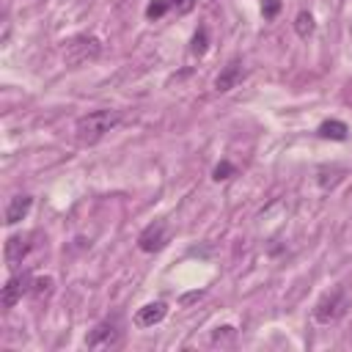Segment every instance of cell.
I'll return each instance as SVG.
<instances>
[{"mask_svg":"<svg viewBox=\"0 0 352 352\" xmlns=\"http://www.w3.org/2000/svg\"><path fill=\"white\" fill-rule=\"evenodd\" d=\"M121 121V113L118 110H91L85 116L77 118L74 124V132H77V140L82 146H94L99 143L110 129H116Z\"/></svg>","mask_w":352,"mask_h":352,"instance_id":"cell-1","label":"cell"},{"mask_svg":"<svg viewBox=\"0 0 352 352\" xmlns=\"http://www.w3.org/2000/svg\"><path fill=\"white\" fill-rule=\"evenodd\" d=\"M60 55H63L66 66H85V63H94L102 55V41L96 36L80 33V36H72V38L63 41Z\"/></svg>","mask_w":352,"mask_h":352,"instance_id":"cell-2","label":"cell"},{"mask_svg":"<svg viewBox=\"0 0 352 352\" xmlns=\"http://www.w3.org/2000/svg\"><path fill=\"white\" fill-rule=\"evenodd\" d=\"M346 308H349V294H346L344 286H338V289L327 292V294L316 302L314 319H316L319 324H333V322H338V319L346 314Z\"/></svg>","mask_w":352,"mask_h":352,"instance_id":"cell-3","label":"cell"},{"mask_svg":"<svg viewBox=\"0 0 352 352\" xmlns=\"http://www.w3.org/2000/svg\"><path fill=\"white\" fill-rule=\"evenodd\" d=\"M121 344V327L118 319H104L99 322L88 336H85V346L88 349H113Z\"/></svg>","mask_w":352,"mask_h":352,"instance_id":"cell-4","label":"cell"},{"mask_svg":"<svg viewBox=\"0 0 352 352\" xmlns=\"http://www.w3.org/2000/svg\"><path fill=\"white\" fill-rule=\"evenodd\" d=\"M168 239H170L168 223H165V220H154V223H148V226L138 234V248H140L143 253H157V250H162V248L168 245Z\"/></svg>","mask_w":352,"mask_h":352,"instance_id":"cell-5","label":"cell"},{"mask_svg":"<svg viewBox=\"0 0 352 352\" xmlns=\"http://www.w3.org/2000/svg\"><path fill=\"white\" fill-rule=\"evenodd\" d=\"M30 283H33V275L30 272H16L6 280L3 286V294H0V302L3 308H14L25 294H30Z\"/></svg>","mask_w":352,"mask_h":352,"instance_id":"cell-6","label":"cell"},{"mask_svg":"<svg viewBox=\"0 0 352 352\" xmlns=\"http://www.w3.org/2000/svg\"><path fill=\"white\" fill-rule=\"evenodd\" d=\"M30 239H33V234H14V236H8V242H6V261L11 267L22 264V258L30 253Z\"/></svg>","mask_w":352,"mask_h":352,"instance_id":"cell-7","label":"cell"},{"mask_svg":"<svg viewBox=\"0 0 352 352\" xmlns=\"http://www.w3.org/2000/svg\"><path fill=\"white\" fill-rule=\"evenodd\" d=\"M165 314H168V305H165L162 300L146 302L143 308H138V314H135V324H138V327H154V324H160V322L165 319Z\"/></svg>","mask_w":352,"mask_h":352,"instance_id":"cell-8","label":"cell"},{"mask_svg":"<svg viewBox=\"0 0 352 352\" xmlns=\"http://www.w3.org/2000/svg\"><path fill=\"white\" fill-rule=\"evenodd\" d=\"M30 206H33V198H30L28 192L14 195V198L8 201V206H6V223H8V226H16L19 220H25V217H28Z\"/></svg>","mask_w":352,"mask_h":352,"instance_id":"cell-9","label":"cell"},{"mask_svg":"<svg viewBox=\"0 0 352 352\" xmlns=\"http://www.w3.org/2000/svg\"><path fill=\"white\" fill-rule=\"evenodd\" d=\"M242 74H245V69H242V60H231L228 66H223V72L217 74V80H214V88L220 91V94H226V91H231L239 80H242Z\"/></svg>","mask_w":352,"mask_h":352,"instance_id":"cell-10","label":"cell"},{"mask_svg":"<svg viewBox=\"0 0 352 352\" xmlns=\"http://www.w3.org/2000/svg\"><path fill=\"white\" fill-rule=\"evenodd\" d=\"M52 292H55V280H52L50 275H38V278H33V283H30V300H33L36 305L47 302V300L52 297Z\"/></svg>","mask_w":352,"mask_h":352,"instance_id":"cell-11","label":"cell"},{"mask_svg":"<svg viewBox=\"0 0 352 352\" xmlns=\"http://www.w3.org/2000/svg\"><path fill=\"white\" fill-rule=\"evenodd\" d=\"M346 124L344 121H338V118H330V121H322L319 124V129H316V135L319 138H324V140H346Z\"/></svg>","mask_w":352,"mask_h":352,"instance_id":"cell-12","label":"cell"},{"mask_svg":"<svg viewBox=\"0 0 352 352\" xmlns=\"http://www.w3.org/2000/svg\"><path fill=\"white\" fill-rule=\"evenodd\" d=\"M314 28H316V25H314V14H311V11H300L297 19H294L297 36H300V38H308V36L314 33Z\"/></svg>","mask_w":352,"mask_h":352,"instance_id":"cell-13","label":"cell"},{"mask_svg":"<svg viewBox=\"0 0 352 352\" xmlns=\"http://www.w3.org/2000/svg\"><path fill=\"white\" fill-rule=\"evenodd\" d=\"M206 47H209V33H206V28H198V30H195V36H192V44H190V52L201 58V55L206 52Z\"/></svg>","mask_w":352,"mask_h":352,"instance_id":"cell-14","label":"cell"},{"mask_svg":"<svg viewBox=\"0 0 352 352\" xmlns=\"http://www.w3.org/2000/svg\"><path fill=\"white\" fill-rule=\"evenodd\" d=\"M234 338H236V330H234L231 324H223V327H217V330L212 333V344H214V346H217V344L226 346V344H231Z\"/></svg>","mask_w":352,"mask_h":352,"instance_id":"cell-15","label":"cell"},{"mask_svg":"<svg viewBox=\"0 0 352 352\" xmlns=\"http://www.w3.org/2000/svg\"><path fill=\"white\" fill-rule=\"evenodd\" d=\"M234 173H236V168H234L228 160H223V162H217V165H214L212 179H214V182H223V179H231Z\"/></svg>","mask_w":352,"mask_h":352,"instance_id":"cell-16","label":"cell"},{"mask_svg":"<svg viewBox=\"0 0 352 352\" xmlns=\"http://www.w3.org/2000/svg\"><path fill=\"white\" fill-rule=\"evenodd\" d=\"M168 8H170V0H151L148 8H146V16H148V19H160Z\"/></svg>","mask_w":352,"mask_h":352,"instance_id":"cell-17","label":"cell"},{"mask_svg":"<svg viewBox=\"0 0 352 352\" xmlns=\"http://www.w3.org/2000/svg\"><path fill=\"white\" fill-rule=\"evenodd\" d=\"M261 11H264V16H267V19H272V16L280 11V0H264Z\"/></svg>","mask_w":352,"mask_h":352,"instance_id":"cell-18","label":"cell"},{"mask_svg":"<svg viewBox=\"0 0 352 352\" xmlns=\"http://www.w3.org/2000/svg\"><path fill=\"white\" fill-rule=\"evenodd\" d=\"M170 6L176 8V14H187V11H192L195 0H170Z\"/></svg>","mask_w":352,"mask_h":352,"instance_id":"cell-19","label":"cell"}]
</instances>
